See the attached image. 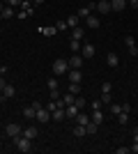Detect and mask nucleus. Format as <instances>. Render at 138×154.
<instances>
[{
    "label": "nucleus",
    "instance_id": "f257e3e1",
    "mask_svg": "<svg viewBox=\"0 0 138 154\" xmlns=\"http://www.w3.org/2000/svg\"><path fill=\"white\" fill-rule=\"evenodd\" d=\"M14 145H16V149H19V152H32V140H30V138H26V136H16V138H14Z\"/></svg>",
    "mask_w": 138,
    "mask_h": 154
},
{
    "label": "nucleus",
    "instance_id": "f03ea898",
    "mask_svg": "<svg viewBox=\"0 0 138 154\" xmlns=\"http://www.w3.org/2000/svg\"><path fill=\"white\" fill-rule=\"evenodd\" d=\"M67 71H69L67 58H58L55 62H53V74H55V76H62V74H67Z\"/></svg>",
    "mask_w": 138,
    "mask_h": 154
},
{
    "label": "nucleus",
    "instance_id": "7ed1b4c3",
    "mask_svg": "<svg viewBox=\"0 0 138 154\" xmlns=\"http://www.w3.org/2000/svg\"><path fill=\"white\" fill-rule=\"evenodd\" d=\"M5 134L7 136H9V138H16V136H21V134H23V127H19V124H7V127H5Z\"/></svg>",
    "mask_w": 138,
    "mask_h": 154
},
{
    "label": "nucleus",
    "instance_id": "20e7f679",
    "mask_svg": "<svg viewBox=\"0 0 138 154\" xmlns=\"http://www.w3.org/2000/svg\"><path fill=\"white\" fill-rule=\"evenodd\" d=\"M94 9H97V2H87V5H85V7H81V9H78L76 14H78L81 19H87V16H90V14L94 12Z\"/></svg>",
    "mask_w": 138,
    "mask_h": 154
},
{
    "label": "nucleus",
    "instance_id": "39448f33",
    "mask_svg": "<svg viewBox=\"0 0 138 154\" xmlns=\"http://www.w3.org/2000/svg\"><path fill=\"white\" fill-rule=\"evenodd\" d=\"M94 51H97V48H94V44H83L81 46V55H83V60H90V58H94Z\"/></svg>",
    "mask_w": 138,
    "mask_h": 154
},
{
    "label": "nucleus",
    "instance_id": "423d86ee",
    "mask_svg": "<svg viewBox=\"0 0 138 154\" xmlns=\"http://www.w3.org/2000/svg\"><path fill=\"white\" fill-rule=\"evenodd\" d=\"M35 117H37V122L46 124V122H48V120H51V110H48V108H44V106H41V108L37 110V115H35Z\"/></svg>",
    "mask_w": 138,
    "mask_h": 154
},
{
    "label": "nucleus",
    "instance_id": "0eeeda50",
    "mask_svg": "<svg viewBox=\"0 0 138 154\" xmlns=\"http://www.w3.org/2000/svg\"><path fill=\"white\" fill-rule=\"evenodd\" d=\"M97 12H99V14H111V12H113L111 0H99V2H97Z\"/></svg>",
    "mask_w": 138,
    "mask_h": 154
},
{
    "label": "nucleus",
    "instance_id": "6e6552de",
    "mask_svg": "<svg viewBox=\"0 0 138 154\" xmlns=\"http://www.w3.org/2000/svg\"><path fill=\"white\" fill-rule=\"evenodd\" d=\"M69 69H81V64H83V55H69Z\"/></svg>",
    "mask_w": 138,
    "mask_h": 154
},
{
    "label": "nucleus",
    "instance_id": "1a4fd4ad",
    "mask_svg": "<svg viewBox=\"0 0 138 154\" xmlns=\"http://www.w3.org/2000/svg\"><path fill=\"white\" fill-rule=\"evenodd\" d=\"M14 94H16V90H14V85H9V83H7V85H5V90L0 92V101H5V99H12Z\"/></svg>",
    "mask_w": 138,
    "mask_h": 154
},
{
    "label": "nucleus",
    "instance_id": "9d476101",
    "mask_svg": "<svg viewBox=\"0 0 138 154\" xmlns=\"http://www.w3.org/2000/svg\"><path fill=\"white\" fill-rule=\"evenodd\" d=\"M81 113V108L76 106V103H69V106H65V115L69 117V120H74V117Z\"/></svg>",
    "mask_w": 138,
    "mask_h": 154
},
{
    "label": "nucleus",
    "instance_id": "9b49d317",
    "mask_svg": "<svg viewBox=\"0 0 138 154\" xmlns=\"http://www.w3.org/2000/svg\"><path fill=\"white\" fill-rule=\"evenodd\" d=\"M124 44H127V48H129L131 55H138V46H136V39L133 37H124Z\"/></svg>",
    "mask_w": 138,
    "mask_h": 154
},
{
    "label": "nucleus",
    "instance_id": "f8f14e48",
    "mask_svg": "<svg viewBox=\"0 0 138 154\" xmlns=\"http://www.w3.org/2000/svg\"><path fill=\"white\" fill-rule=\"evenodd\" d=\"M67 74H69V83H81V78H83V71L81 69H72Z\"/></svg>",
    "mask_w": 138,
    "mask_h": 154
},
{
    "label": "nucleus",
    "instance_id": "ddd939ff",
    "mask_svg": "<svg viewBox=\"0 0 138 154\" xmlns=\"http://www.w3.org/2000/svg\"><path fill=\"white\" fill-rule=\"evenodd\" d=\"M106 64L115 69V67L120 64V58H118V53H108V55H106Z\"/></svg>",
    "mask_w": 138,
    "mask_h": 154
},
{
    "label": "nucleus",
    "instance_id": "4468645a",
    "mask_svg": "<svg viewBox=\"0 0 138 154\" xmlns=\"http://www.w3.org/2000/svg\"><path fill=\"white\" fill-rule=\"evenodd\" d=\"M129 5L127 0H111V7H113V12H122L124 7Z\"/></svg>",
    "mask_w": 138,
    "mask_h": 154
},
{
    "label": "nucleus",
    "instance_id": "2eb2a0df",
    "mask_svg": "<svg viewBox=\"0 0 138 154\" xmlns=\"http://www.w3.org/2000/svg\"><path fill=\"white\" fill-rule=\"evenodd\" d=\"M37 134H39V131H37L35 127H26L21 136H26V138H30V140H35V138H37Z\"/></svg>",
    "mask_w": 138,
    "mask_h": 154
},
{
    "label": "nucleus",
    "instance_id": "dca6fc26",
    "mask_svg": "<svg viewBox=\"0 0 138 154\" xmlns=\"http://www.w3.org/2000/svg\"><path fill=\"white\" fill-rule=\"evenodd\" d=\"M85 21H87V28H92V30H97L99 23H101V21H99V16H94V14H90Z\"/></svg>",
    "mask_w": 138,
    "mask_h": 154
},
{
    "label": "nucleus",
    "instance_id": "f3484780",
    "mask_svg": "<svg viewBox=\"0 0 138 154\" xmlns=\"http://www.w3.org/2000/svg\"><path fill=\"white\" fill-rule=\"evenodd\" d=\"M83 35H85V30L81 26H76V28H72V39H76V42H81L83 39Z\"/></svg>",
    "mask_w": 138,
    "mask_h": 154
},
{
    "label": "nucleus",
    "instance_id": "a211bd4d",
    "mask_svg": "<svg viewBox=\"0 0 138 154\" xmlns=\"http://www.w3.org/2000/svg\"><path fill=\"white\" fill-rule=\"evenodd\" d=\"M51 117L55 120V122H60V120H65V108H55V110H51Z\"/></svg>",
    "mask_w": 138,
    "mask_h": 154
},
{
    "label": "nucleus",
    "instance_id": "6ab92c4d",
    "mask_svg": "<svg viewBox=\"0 0 138 154\" xmlns=\"http://www.w3.org/2000/svg\"><path fill=\"white\" fill-rule=\"evenodd\" d=\"M90 120H92L94 124H101V122H104V113H101V110H92Z\"/></svg>",
    "mask_w": 138,
    "mask_h": 154
},
{
    "label": "nucleus",
    "instance_id": "aec40b11",
    "mask_svg": "<svg viewBox=\"0 0 138 154\" xmlns=\"http://www.w3.org/2000/svg\"><path fill=\"white\" fill-rule=\"evenodd\" d=\"M108 113L118 117L120 113H122V106H120V103H113V101H111V103H108Z\"/></svg>",
    "mask_w": 138,
    "mask_h": 154
},
{
    "label": "nucleus",
    "instance_id": "412c9836",
    "mask_svg": "<svg viewBox=\"0 0 138 154\" xmlns=\"http://www.w3.org/2000/svg\"><path fill=\"white\" fill-rule=\"evenodd\" d=\"M74 120H76V124H83V127H85V124L90 122V117H87V113H83V110H81L78 115L74 117Z\"/></svg>",
    "mask_w": 138,
    "mask_h": 154
},
{
    "label": "nucleus",
    "instance_id": "4be33fe9",
    "mask_svg": "<svg viewBox=\"0 0 138 154\" xmlns=\"http://www.w3.org/2000/svg\"><path fill=\"white\" fill-rule=\"evenodd\" d=\"M35 115H37V110H35L32 106H28V108H23V117H26V120H32Z\"/></svg>",
    "mask_w": 138,
    "mask_h": 154
},
{
    "label": "nucleus",
    "instance_id": "5701e85b",
    "mask_svg": "<svg viewBox=\"0 0 138 154\" xmlns=\"http://www.w3.org/2000/svg\"><path fill=\"white\" fill-rule=\"evenodd\" d=\"M97 129H99V124H94V122H92V120H90V122H87L85 124V134H97Z\"/></svg>",
    "mask_w": 138,
    "mask_h": 154
},
{
    "label": "nucleus",
    "instance_id": "b1692460",
    "mask_svg": "<svg viewBox=\"0 0 138 154\" xmlns=\"http://www.w3.org/2000/svg\"><path fill=\"white\" fill-rule=\"evenodd\" d=\"M78 19H81L78 14H74V16H69V19H67V28H76V26H78Z\"/></svg>",
    "mask_w": 138,
    "mask_h": 154
},
{
    "label": "nucleus",
    "instance_id": "393cba45",
    "mask_svg": "<svg viewBox=\"0 0 138 154\" xmlns=\"http://www.w3.org/2000/svg\"><path fill=\"white\" fill-rule=\"evenodd\" d=\"M74 136H76V138L85 136V127H83V124H76V127H74Z\"/></svg>",
    "mask_w": 138,
    "mask_h": 154
},
{
    "label": "nucleus",
    "instance_id": "a878e982",
    "mask_svg": "<svg viewBox=\"0 0 138 154\" xmlns=\"http://www.w3.org/2000/svg\"><path fill=\"white\" fill-rule=\"evenodd\" d=\"M21 9H23V12H26V14H32V9H35V7L30 5L28 0H23V2H21Z\"/></svg>",
    "mask_w": 138,
    "mask_h": 154
},
{
    "label": "nucleus",
    "instance_id": "bb28decb",
    "mask_svg": "<svg viewBox=\"0 0 138 154\" xmlns=\"http://www.w3.org/2000/svg\"><path fill=\"white\" fill-rule=\"evenodd\" d=\"M12 16H14V7L5 5V9H2V19H12Z\"/></svg>",
    "mask_w": 138,
    "mask_h": 154
},
{
    "label": "nucleus",
    "instance_id": "cd10ccee",
    "mask_svg": "<svg viewBox=\"0 0 138 154\" xmlns=\"http://www.w3.org/2000/svg\"><path fill=\"white\" fill-rule=\"evenodd\" d=\"M62 99H65V106H69V103H74V101H76V94H72V92H69V94H65Z\"/></svg>",
    "mask_w": 138,
    "mask_h": 154
},
{
    "label": "nucleus",
    "instance_id": "c85d7f7f",
    "mask_svg": "<svg viewBox=\"0 0 138 154\" xmlns=\"http://www.w3.org/2000/svg\"><path fill=\"white\" fill-rule=\"evenodd\" d=\"M69 48H72V53H78V51H81V42L72 39V44H69Z\"/></svg>",
    "mask_w": 138,
    "mask_h": 154
},
{
    "label": "nucleus",
    "instance_id": "c756f323",
    "mask_svg": "<svg viewBox=\"0 0 138 154\" xmlns=\"http://www.w3.org/2000/svg\"><path fill=\"white\" fill-rule=\"evenodd\" d=\"M46 85H48V90H58V78H48Z\"/></svg>",
    "mask_w": 138,
    "mask_h": 154
},
{
    "label": "nucleus",
    "instance_id": "7c9ffc66",
    "mask_svg": "<svg viewBox=\"0 0 138 154\" xmlns=\"http://www.w3.org/2000/svg\"><path fill=\"white\" fill-rule=\"evenodd\" d=\"M69 92H72V94H78L81 92V83H69Z\"/></svg>",
    "mask_w": 138,
    "mask_h": 154
},
{
    "label": "nucleus",
    "instance_id": "2f4dec72",
    "mask_svg": "<svg viewBox=\"0 0 138 154\" xmlns=\"http://www.w3.org/2000/svg\"><path fill=\"white\" fill-rule=\"evenodd\" d=\"M2 2H5L7 7H21V2H23V0H2Z\"/></svg>",
    "mask_w": 138,
    "mask_h": 154
},
{
    "label": "nucleus",
    "instance_id": "473e14b6",
    "mask_svg": "<svg viewBox=\"0 0 138 154\" xmlns=\"http://www.w3.org/2000/svg\"><path fill=\"white\" fill-rule=\"evenodd\" d=\"M118 120H120V124H127V122H129V113H124V110H122V113L118 115Z\"/></svg>",
    "mask_w": 138,
    "mask_h": 154
},
{
    "label": "nucleus",
    "instance_id": "72a5a7b5",
    "mask_svg": "<svg viewBox=\"0 0 138 154\" xmlns=\"http://www.w3.org/2000/svg\"><path fill=\"white\" fill-rule=\"evenodd\" d=\"M101 106H104V103H101V99H94V101L90 103V108H92V110H101Z\"/></svg>",
    "mask_w": 138,
    "mask_h": 154
},
{
    "label": "nucleus",
    "instance_id": "f704fd0d",
    "mask_svg": "<svg viewBox=\"0 0 138 154\" xmlns=\"http://www.w3.org/2000/svg\"><path fill=\"white\" fill-rule=\"evenodd\" d=\"M74 103H76V106H78L81 110H83V108H85V106H87V103H85V99H83V97H76V101H74Z\"/></svg>",
    "mask_w": 138,
    "mask_h": 154
},
{
    "label": "nucleus",
    "instance_id": "c9c22d12",
    "mask_svg": "<svg viewBox=\"0 0 138 154\" xmlns=\"http://www.w3.org/2000/svg\"><path fill=\"white\" fill-rule=\"evenodd\" d=\"M101 103H106V106L111 103V92H101Z\"/></svg>",
    "mask_w": 138,
    "mask_h": 154
},
{
    "label": "nucleus",
    "instance_id": "e433bc0d",
    "mask_svg": "<svg viewBox=\"0 0 138 154\" xmlns=\"http://www.w3.org/2000/svg\"><path fill=\"white\" fill-rule=\"evenodd\" d=\"M41 32H44V35H55V32H58V28H55V26H51V28H41Z\"/></svg>",
    "mask_w": 138,
    "mask_h": 154
},
{
    "label": "nucleus",
    "instance_id": "4c0bfd02",
    "mask_svg": "<svg viewBox=\"0 0 138 154\" xmlns=\"http://www.w3.org/2000/svg\"><path fill=\"white\" fill-rule=\"evenodd\" d=\"M55 28H58V32H60V30H67V21H58V23H55Z\"/></svg>",
    "mask_w": 138,
    "mask_h": 154
},
{
    "label": "nucleus",
    "instance_id": "58836bf2",
    "mask_svg": "<svg viewBox=\"0 0 138 154\" xmlns=\"http://www.w3.org/2000/svg\"><path fill=\"white\" fill-rule=\"evenodd\" d=\"M131 152V147H118L115 149V154H129Z\"/></svg>",
    "mask_w": 138,
    "mask_h": 154
},
{
    "label": "nucleus",
    "instance_id": "ea45409f",
    "mask_svg": "<svg viewBox=\"0 0 138 154\" xmlns=\"http://www.w3.org/2000/svg\"><path fill=\"white\" fill-rule=\"evenodd\" d=\"M111 88H113V85H111V83H108V81H106V83H104V85H101V92H111Z\"/></svg>",
    "mask_w": 138,
    "mask_h": 154
},
{
    "label": "nucleus",
    "instance_id": "a19ab883",
    "mask_svg": "<svg viewBox=\"0 0 138 154\" xmlns=\"http://www.w3.org/2000/svg\"><path fill=\"white\" fill-rule=\"evenodd\" d=\"M48 94H51V99H53V101H55V99H60V94H58V90H51V92H48Z\"/></svg>",
    "mask_w": 138,
    "mask_h": 154
},
{
    "label": "nucleus",
    "instance_id": "79ce46f5",
    "mask_svg": "<svg viewBox=\"0 0 138 154\" xmlns=\"http://www.w3.org/2000/svg\"><path fill=\"white\" fill-rule=\"evenodd\" d=\"M5 85H7V81H5V78H2V76H0V92L5 90Z\"/></svg>",
    "mask_w": 138,
    "mask_h": 154
},
{
    "label": "nucleus",
    "instance_id": "37998d69",
    "mask_svg": "<svg viewBox=\"0 0 138 154\" xmlns=\"http://www.w3.org/2000/svg\"><path fill=\"white\" fill-rule=\"evenodd\" d=\"M129 2V7H138V0H127Z\"/></svg>",
    "mask_w": 138,
    "mask_h": 154
},
{
    "label": "nucleus",
    "instance_id": "c03bdc74",
    "mask_svg": "<svg viewBox=\"0 0 138 154\" xmlns=\"http://www.w3.org/2000/svg\"><path fill=\"white\" fill-rule=\"evenodd\" d=\"M5 74H7V67L2 64V67H0V76H5Z\"/></svg>",
    "mask_w": 138,
    "mask_h": 154
},
{
    "label": "nucleus",
    "instance_id": "a18cd8bd",
    "mask_svg": "<svg viewBox=\"0 0 138 154\" xmlns=\"http://www.w3.org/2000/svg\"><path fill=\"white\" fill-rule=\"evenodd\" d=\"M46 0H35V5H44Z\"/></svg>",
    "mask_w": 138,
    "mask_h": 154
},
{
    "label": "nucleus",
    "instance_id": "49530a36",
    "mask_svg": "<svg viewBox=\"0 0 138 154\" xmlns=\"http://www.w3.org/2000/svg\"><path fill=\"white\" fill-rule=\"evenodd\" d=\"M2 9H5V2H2V0H0V12H2Z\"/></svg>",
    "mask_w": 138,
    "mask_h": 154
},
{
    "label": "nucleus",
    "instance_id": "de8ad7c7",
    "mask_svg": "<svg viewBox=\"0 0 138 154\" xmlns=\"http://www.w3.org/2000/svg\"><path fill=\"white\" fill-rule=\"evenodd\" d=\"M0 21H2V12H0Z\"/></svg>",
    "mask_w": 138,
    "mask_h": 154
},
{
    "label": "nucleus",
    "instance_id": "09e8293b",
    "mask_svg": "<svg viewBox=\"0 0 138 154\" xmlns=\"http://www.w3.org/2000/svg\"><path fill=\"white\" fill-rule=\"evenodd\" d=\"M0 32H2V30H0Z\"/></svg>",
    "mask_w": 138,
    "mask_h": 154
}]
</instances>
